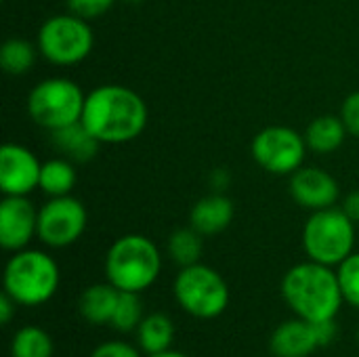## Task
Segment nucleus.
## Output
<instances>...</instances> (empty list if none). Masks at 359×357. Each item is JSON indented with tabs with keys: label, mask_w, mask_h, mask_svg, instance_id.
Segmentation results:
<instances>
[{
	"label": "nucleus",
	"mask_w": 359,
	"mask_h": 357,
	"mask_svg": "<svg viewBox=\"0 0 359 357\" xmlns=\"http://www.w3.org/2000/svg\"><path fill=\"white\" fill-rule=\"evenodd\" d=\"M143 318H145L143 316V303H141L139 295L120 290V297H118L109 326L118 332H133V330H137V326L141 324Z\"/></svg>",
	"instance_id": "obj_24"
},
{
	"label": "nucleus",
	"mask_w": 359,
	"mask_h": 357,
	"mask_svg": "<svg viewBox=\"0 0 359 357\" xmlns=\"http://www.w3.org/2000/svg\"><path fill=\"white\" fill-rule=\"evenodd\" d=\"M145 99L124 84H101L86 93L82 124L101 145L130 143L147 126Z\"/></svg>",
	"instance_id": "obj_1"
},
{
	"label": "nucleus",
	"mask_w": 359,
	"mask_h": 357,
	"mask_svg": "<svg viewBox=\"0 0 359 357\" xmlns=\"http://www.w3.org/2000/svg\"><path fill=\"white\" fill-rule=\"evenodd\" d=\"M318 347L316 324L303 318L282 322L269 339V349L276 357H309Z\"/></svg>",
	"instance_id": "obj_14"
},
{
	"label": "nucleus",
	"mask_w": 359,
	"mask_h": 357,
	"mask_svg": "<svg viewBox=\"0 0 359 357\" xmlns=\"http://www.w3.org/2000/svg\"><path fill=\"white\" fill-rule=\"evenodd\" d=\"M347 128L341 120V116H318L309 122V126L305 128V141L309 151L320 154V156H328L334 154L337 149L343 147L345 139H347Z\"/></svg>",
	"instance_id": "obj_17"
},
{
	"label": "nucleus",
	"mask_w": 359,
	"mask_h": 357,
	"mask_svg": "<svg viewBox=\"0 0 359 357\" xmlns=\"http://www.w3.org/2000/svg\"><path fill=\"white\" fill-rule=\"evenodd\" d=\"M355 223L343 208H324L309 215L303 227V248L309 261L339 267L353 255Z\"/></svg>",
	"instance_id": "obj_5"
},
{
	"label": "nucleus",
	"mask_w": 359,
	"mask_h": 357,
	"mask_svg": "<svg viewBox=\"0 0 359 357\" xmlns=\"http://www.w3.org/2000/svg\"><path fill=\"white\" fill-rule=\"evenodd\" d=\"M38 238V208L27 196H4L0 202V246L17 252Z\"/></svg>",
	"instance_id": "obj_12"
},
{
	"label": "nucleus",
	"mask_w": 359,
	"mask_h": 357,
	"mask_svg": "<svg viewBox=\"0 0 359 357\" xmlns=\"http://www.w3.org/2000/svg\"><path fill=\"white\" fill-rule=\"evenodd\" d=\"M40 55L59 67L82 63L95 46V34L86 19L74 13H61L48 17L36 36Z\"/></svg>",
	"instance_id": "obj_8"
},
{
	"label": "nucleus",
	"mask_w": 359,
	"mask_h": 357,
	"mask_svg": "<svg viewBox=\"0 0 359 357\" xmlns=\"http://www.w3.org/2000/svg\"><path fill=\"white\" fill-rule=\"evenodd\" d=\"M307 141L305 135L299 130L284 126V124H271L259 130L250 143V154L255 162L278 177L297 173L305 158H307Z\"/></svg>",
	"instance_id": "obj_9"
},
{
	"label": "nucleus",
	"mask_w": 359,
	"mask_h": 357,
	"mask_svg": "<svg viewBox=\"0 0 359 357\" xmlns=\"http://www.w3.org/2000/svg\"><path fill=\"white\" fill-rule=\"evenodd\" d=\"M38 55V44L29 42L27 38L13 36L0 46V65L8 76H25L34 67Z\"/></svg>",
	"instance_id": "obj_21"
},
{
	"label": "nucleus",
	"mask_w": 359,
	"mask_h": 357,
	"mask_svg": "<svg viewBox=\"0 0 359 357\" xmlns=\"http://www.w3.org/2000/svg\"><path fill=\"white\" fill-rule=\"evenodd\" d=\"M290 196L301 208L316 213L337 206L341 198V185L324 168L301 166L290 175Z\"/></svg>",
	"instance_id": "obj_13"
},
{
	"label": "nucleus",
	"mask_w": 359,
	"mask_h": 357,
	"mask_svg": "<svg viewBox=\"0 0 359 357\" xmlns=\"http://www.w3.org/2000/svg\"><path fill=\"white\" fill-rule=\"evenodd\" d=\"M53 339L40 326H23L13 335L11 357H53Z\"/></svg>",
	"instance_id": "obj_23"
},
{
	"label": "nucleus",
	"mask_w": 359,
	"mask_h": 357,
	"mask_svg": "<svg viewBox=\"0 0 359 357\" xmlns=\"http://www.w3.org/2000/svg\"><path fill=\"white\" fill-rule=\"evenodd\" d=\"M337 274H339V284H341L345 303L359 309V252L347 257L337 267Z\"/></svg>",
	"instance_id": "obj_25"
},
{
	"label": "nucleus",
	"mask_w": 359,
	"mask_h": 357,
	"mask_svg": "<svg viewBox=\"0 0 359 357\" xmlns=\"http://www.w3.org/2000/svg\"><path fill=\"white\" fill-rule=\"evenodd\" d=\"M122 2H126V4H141V2H145V0H122Z\"/></svg>",
	"instance_id": "obj_33"
},
{
	"label": "nucleus",
	"mask_w": 359,
	"mask_h": 357,
	"mask_svg": "<svg viewBox=\"0 0 359 357\" xmlns=\"http://www.w3.org/2000/svg\"><path fill=\"white\" fill-rule=\"evenodd\" d=\"M341 120H343L347 133H349L351 137H358L359 139V90L358 93H351V95L343 101Z\"/></svg>",
	"instance_id": "obj_27"
},
{
	"label": "nucleus",
	"mask_w": 359,
	"mask_h": 357,
	"mask_svg": "<svg viewBox=\"0 0 359 357\" xmlns=\"http://www.w3.org/2000/svg\"><path fill=\"white\" fill-rule=\"evenodd\" d=\"M118 0H65L67 4V11L90 21V19H97L101 15H105Z\"/></svg>",
	"instance_id": "obj_26"
},
{
	"label": "nucleus",
	"mask_w": 359,
	"mask_h": 357,
	"mask_svg": "<svg viewBox=\"0 0 359 357\" xmlns=\"http://www.w3.org/2000/svg\"><path fill=\"white\" fill-rule=\"evenodd\" d=\"M50 141H53L55 149L63 158H67L72 162H88V160H93L97 156V151H99V145H101L82 122H76V124H69L65 128L53 130Z\"/></svg>",
	"instance_id": "obj_16"
},
{
	"label": "nucleus",
	"mask_w": 359,
	"mask_h": 357,
	"mask_svg": "<svg viewBox=\"0 0 359 357\" xmlns=\"http://www.w3.org/2000/svg\"><path fill=\"white\" fill-rule=\"evenodd\" d=\"M179 307L198 320H215L229 307V286L223 276L204 265L196 263L181 267L172 284Z\"/></svg>",
	"instance_id": "obj_7"
},
{
	"label": "nucleus",
	"mask_w": 359,
	"mask_h": 357,
	"mask_svg": "<svg viewBox=\"0 0 359 357\" xmlns=\"http://www.w3.org/2000/svg\"><path fill=\"white\" fill-rule=\"evenodd\" d=\"M233 215H236L233 202L225 194L217 191V194L200 198L194 204L189 213V225L196 231H200L204 238L217 236V234H223L231 225Z\"/></svg>",
	"instance_id": "obj_15"
},
{
	"label": "nucleus",
	"mask_w": 359,
	"mask_h": 357,
	"mask_svg": "<svg viewBox=\"0 0 359 357\" xmlns=\"http://www.w3.org/2000/svg\"><path fill=\"white\" fill-rule=\"evenodd\" d=\"M78 183V173L74 168V162L67 158H50L42 162L40 170V185L38 189L48 198L69 196Z\"/></svg>",
	"instance_id": "obj_20"
},
{
	"label": "nucleus",
	"mask_w": 359,
	"mask_h": 357,
	"mask_svg": "<svg viewBox=\"0 0 359 357\" xmlns=\"http://www.w3.org/2000/svg\"><path fill=\"white\" fill-rule=\"evenodd\" d=\"M118 297H120V290L114 284L109 282L93 284L80 295V301H78L80 316L90 324H109Z\"/></svg>",
	"instance_id": "obj_18"
},
{
	"label": "nucleus",
	"mask_w": 359,
	"mask_h": 357,
	"mask_svg": "<svg viewBox=\"0 0 359 357\" xmlns=\"http://www.w3.org/2000/svg\"><path fill=\"white\" fill-rule=\"evenodd\" d=\"M90 357H141V351L124 341H107L95 347Z\"/></svg>",
	"instance_id": "obj_28"
},
{
	"label": "nucleus",
	"mask_w": 359,
	"mask_h": 357,
	"mask_svg": "<svg viewBox=\"0 0 359 357\" xmlns=\"http://www.w3.org/2000/svg\"><path fill=\"white\" fill-rule=\"evenodd\" d=\"M162 271V252L147 236L126 234L105 255V278L122 292H145Z\"/></svg>",
	"instance_id": "obj_3"
},
{
	"label": "nucleus",
	"mask_w": 359,
	"mask_h": 357,
	"mask_svg": "<svg viewBox=\"0 0 359 357\" xmlns=\"http://www.w3.org/2000/svg\"><path fill=\"white\" fill-rule=\"evenodd\" d=\"M341 208L345 210V215L353 221V223H359V191H351L345 196Z\"/></svg>",
	"instance_id": "obj_30"
},
{
	"label": "nucleus",
	"mask_w": 359,
	"mask_h": 357,
	"mask_svg": "<svg viewBox=\"0 0 359 357\" xmlns=\"http://www.w3.org/2000/svg\"><path fill=\"white\" fill-rule=\"evenodd\" d=\"M42 162L21 143H4L0 149V191L4 196H29L40 185Z\"/></svg>",
	"instance_id": "obj_11"
},
{
	"label": "nucleus",
	"mask_w": 359,
	"mask_h": 357,
	"mask_svg": "<svg viewBox=\"0 0 359 357\" xmlns=\"http://www.w3.org/2000/svg\"><path fill=\"white\" fill-rule=\"evenodd\" d=\"M15 309H17V303H15L6 292H2V295H0V322H2V324H8V322L13 320Z\"/></svg>",
	"instance_id": "obj_31"
},
{
	"label": "nucleus",
	"mask_w": 359,
	"mask_h": 357,
	"mask_svg": "<svg viewBox=\"0 0 359 357\" xmlns=\"http://www.w3.org/2000/svg\"><path fill=\"white\" fill-rule=\"evenodd\" d=\"M86 206L69 196L48 198L38 208V240L48 248H67L86 231Z\"/></svg>",
	"instance_id": "obj_10"
},
{
	"label": "nucleus",
	"mask_w": 359,
	"mask_h": 357,
	"mask_svg": "<svg viewBox=\"0 0 359 357\" xmlns=\"http://www.w3.org/2000/svg\"><path fill=\"white\" fill-rule=\"evenodd\" d=\"M280 290L290 311L307 322L337 320L345 303L337 269L316 261L290 267L282 278Z\"/></svg>",
	"instance_id": "obj_2"
},
{
	"label": "nucleus",
	"mask_w": 359,
	"mask_h": 357,
	"mask_svg": "<svg viewBox=\"0 0 359 357\" xmlns=\"http://www.w3.org/2000/svg\"><path fill=\"white\" fill-rule=\"evenodd\" d=\"M61 282L57 261L36 248H23L13 252L4 265L2 286L4 292L21 307H40L48 303Z\"/></svg>",
	"instance_id": "obj_4"
},
{
	"label": "nucleus",
	"mask_w": 359,
	"mask_h": 357,
	"mask_svg": "<svg viewBox=\"0 0 359 357\" xmlns=\"http://www.w3.org/2000/svg\"><path fill=\"white\" fill-rule=\"evenodd\" d=\"M86 95L78 82L63 76L40 80L27 95V116L48 133L82 120Z\"/></svg>",
	"instance_id": "obj_6"
},
{
	"label": "nucleus",
	"mask_w": 359,
	"mask_h": 357,
	"mask_svg": "<svg viewBox=\"0 0 359 357\" xmlns=\"http://www.w3.org/2000/svg\"><path fill=\"white\" fill-rule=\"evenodd\" d=\"M168 257L179 265V267H189L200 263L202 252H204V236L196 231L191 225L189 227H179L170 234L168 238Z\"/></svg>",
	"instance_id": "obj_22"
},
{
	"label": "nucleus",
	"mask_w": 359,
	"mask_h": 357,
	"mask_svg": "<svg viewBox=\"0 0 359 357\" xmlns=\"http://www.w3.org/2000/svg\"><path fill=\"white\" fill-rule=\"evenodd\" d=\"M135 332H137L139 349L147 356L168 351L175 341V324L168 316L160 311L145 316Z\"/></svg>",
	"instance_id": "obj_19"
},
{
	"label": "nucleus",
	"mask_w": 359,
	"mask_h": 357,
	"mask_svg": "<svg viewBox=\"0 0 359 357\" xmlns=\"http://www.w3.org/2000/svg\"><path fill=\"white\" fill-rule=\"evenodd\" d=\"M147 357H189V356H185V353H181V351H172V349H168V351L154 353V356H147Z\"/></svg>",
	"instance_id": "obj_32"
},
{
	"label": "nucleus",
	"mask_w": 359,
	"mask_h": 357,
	"mask_svg": "<svg viewBox=\"0 0 359 357\" xmlns=\"http://www.w3.org/2000/svg\"><path fill=\"white\" fill-rule=\"evenodd\" d=\"M316 324V332H318V341L320 347H328L334 337H337V324L334 320H324V322H313Z\"/></svg>",
	"instance_id": "obj_29"
}]
</instances>
